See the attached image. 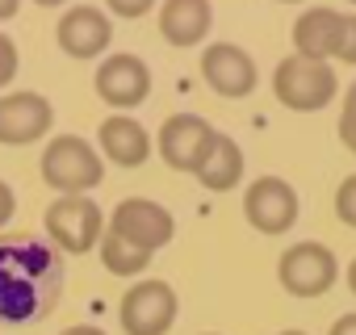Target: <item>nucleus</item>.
Listing matches in <instances>:
<instances>
[{
    "label": "nucleus",
    "instance_id": "7",
    "mask_svg": "<svg viewBox=\"0 0 356 335\" xmlns=\"http://www.w3.org/2000/svg\"><path fill=\"white\" fill-rule=\"evenodd\" d=\"M214 138H218V130L206 117H197V113H172L159 126L155 147H159V155H163L168 168H176V172H197L206 151L214 147Z\"/></svg>",
    "mask_w": 356,
    "mask_h": 335
},
{
    "label": "nucleus",
    "instance_id": "28",
    "mask_svg": "<svg viewBox=\"0 0 356 335\" xmlns=\"http://www.w3.org/2000/svg\"><path fill=\"white\" fill-rule=\"evenodd\" d=\"M17 5H22V0H0V22H9L17 13Z\"/></svg>",
    "mask_w": 356,
    "mask_h": 335
},
{
    "label": "nucleus",
    "instance_id": "33",
    "mask_svg": "<svg viewBox=\"0 0 356 335\" xmlns=\"http://www.w3.org/2000/svg\"><path fill=\"white\" fill-rule=\"evenodd\" d=\"M348 5H356V0H348Z\"/></svg>",
    "mask_w": 356,
    "mask_h": 335
},
{
    "label": "nucleus",
    "instance_id": "14",
    "mask_svg": "<svg viewBox=\"0 0 356 335\" xmlns=\"http://www.w3.org/2000/svg\"><path fill=\"white\" fill-rule=\"evenodd\" d=\"M97 142H101L105 159H113L118 168H138V163H147V155H151V134H147V126H143L138 117H130V113L105 117L101 130H97Z\"/></svg>",
    "mask_w": 356,
    "mask_h": 335
},
{
    "label": "nucleus",
    "instance_id": "6",
    "mask_svg": "<svg viewBox=\"0 0 356 335\" xmlns=\"http://www.w3.org/2000/svg\"><path fill=\"white\" fill-rule=\"evenodd\" d=\"M126 335H168L176 322V289L168 281H134L118 306Z\"/></svg>",
    "mask_w": 356,
    "mask_h": 335
},
{
    "label": "nucleus",
    "instance_id": "11",
    "mask_svg": "<svg viewBox=\"0 0 356 335\" xmlns=\"http://www.w3.org/2000/svg\"><path fill=\"white\" fill-rule=\"evenodd\" d=\"M55 122V109L42 92H9L0 97V142L5 147H26L38 142Z\"/></svg>",
    "mask_w": 356,
    "mask_h": 335
},
{
    "label": "nucleus",
    "instance_id": "9",
    "mask_svg": "<svg viewBox=\"0 0 356 335\" xmlns=\"http://www.w3.org/2000/svg\"><path fill=\"white\" fill-rule=\"evenodd\" d=\"M243 214L260 235H285L298 222V193L281 177H260L243 193Z\"/></svg>",
    "mask_w": 356,
    "mask_h": 335
},
{
    "label": "nucleus",
    "instance_id": "1",
    "mask_svg": "<svg viewBox=\"0 0 356 335\" xmlns=\"http://www.w3.org/2000/svg\"><path fill=\"white\" fill-rule=\"evenodd\" d=\"M63 293L59 252L38 239L0 243V322H34Z\"/></svg>",
    "mask_w": 356,
    "mask_h": 335
},
{
    "label": "nucleus",
    "instance_id": "24",
    "mask_svg": "<svg viewBox=\"0 0 356 335\" xmlns=\"http://www.w3.org/2000/svg\"><path fill=\"white\" fill-rule=\"evenodd\" d=\"M339 138H343V147L356 155V117H343V113H339Z\"/></svg>",
    "mask_w": 356,
    "mask_h": 335
},
{
    "label": "nucleus",
    "instance_id": "23",
    "mask_svg": "<svg viewBox=\"0 0 356 335\" xmlns=\"http://www.w3.org/2000/svg\"><path fill=\"white\" fill-rule=\"evenodd\" d=\"M13 210H17V197H13V189H9L5 181H0V227L13 218Z\"/></svg>",
    "mask_w": 356,
    "mask_h": 335
},
{
    "label": "nucleus",
    "instance_id": "29",
    "mask_svg": "<svg viewBox=\"0 0 356 335\" xmlns=\"http://www.w3.org/2000/svg\"><path fill=\"white\" fill-rule=\"evenodd\" d=\"M348 289H352V293H356V260H352V264H348Z\"/></svg>",
    "mask_w": 356,
    "mask_h": 335
},
{
    "label": "nucleus",
    "instance_id": "26",
    "mask_svg": "<svg viewBox=\"0 0 356 335\" xmlns=\"http://www.w3.org/2000/svg\"><path fill=\"white\" fill-rule=\"evenodd\" d=\"M59 335H105L101 327H88V322H76V327H67V331H59Z\"/></svg>",
    "mask_w": 356,
    "mask_h": 335
},
{
    "label": "nucleus",
    "instance_id": "15",
    "mask_svg": "<svg viewBox=\"0 0 356 335\" xmlns=\"http://www.w3.org/2000/svg\"><path fill=\"white\" fill-rule=\"evenodd\" d=\"M339 34H343V13L323 9V5L306 9V13L293 22V47H298L302 59L327 63V59L339 51Z\"/></svg>",
    "mask_w": 356,
    "mask_h": 335
},
{
    "label": "nucleus",
    "instance_id": "19",
    "mask_svg": "<svg viewBox=\"0 0 356 335\" xmlns=\"http://www.w3.org/2000/svg\"><path fill=\"white\" fill-rule=\"evenodd\" d=\"M335 214H339L343 227H356V172L348 181H339V189H335Z\"/></svg>",
    "mask_w": 356,
    "mask_h": 335
},
{
    "label": "nucleus",
    "instance_id": "3",
    "mask_svg": "<svg viewBox=\"0 0 356 335\" xmlns=\"http://www.w3.org/2000/svg\"><path fill=\"white\" fill-rule=\"evenodd\" d=\"M339 80L331 72V63H318V59H281L277 72H273V92L285 109H298V113H314L323 105H331Z\"/></svg>",
    "mask_w": 356,
    "mask_h": 335
},
{
    "label": "nucleus",
    "instance_id": "31",
    "mask_svg": "<svg viewBox=\"0 0 356 335\" xmlns=\"http://www.w3.org/2000/svg\"><path fill=\"white\" fill-rule=\"evenodd\" d=\"M281 335H306V331H293V327H289V331H281Z\"/></svg>",
    "mask_w": 356,
    "mask_h": 335
},
{
    "label": "nucleus",
    "instance_id": "32",
    "mask_svg": "<svg viewBox=\"0 0 356 335\" xmlns=\"http://www.w3.org/2000/svg\"><path fill=\"white\" fill-rule=\"evenodd\" d=\"M281 5H298V0H281Z\"/></svg>",
    "mask_w": 356,
    "mask_h": 335
},
{
    "label": "nucleus",
    "instance_id": "16",
    "mask_svg": "<svg viewBox=\"0 0 356 335\" xmlns=\"http://www.w3.org/2000/svg\"><path fill=\"white\" fill-rule=\"evenodd\" d=\"M214 26L210 0H163L159 5V34L172 47H197Z\"/></svg>",
    "mask_w": 356,
    "mask_h": 335
},
{
    "label": "nucleus",
    "instance_id": "18",
    "mask_svg": "<svg viewBox=\"0 0 356 335\" xmlns=\"http://www.w3.org/2000/svg\"><path fill=\"white\" fill-rule=\"evenodd\" d=\"M97 247H101V264H105L113 277H138V272H147V264H151V252H143L138 243H130V239H122V235H113V231H105Z\"/></svg>",
    "mask_w": 356,
    "mask_h": 335
},
{
    "label": "nucleus",
    "instance_id": "12",
    "mask_svg": "<svg viewBox=\"0 0 356 335\" xmlns=\"http://www.w3.org/2000/svg\"><path fill=\"white\" fill-rule=\"evenodd\" d=\"M202 76H206V84L218 92V97H248L252 88H256V63H252V55L243 51V47H235V42H214V47H206V55H202Z\"/></svg>",
    "mask_w": 356,
    "mask_h": 335
},
{
    "label": "nucleus",
    "instance_id": "4",
    "mask_svg": "<svg viewBox=\"0 0 356 335\" xmlns=\"http://www.w3.org/2000/svg\"><path fill=\"white\" fill-rule=\"evenodd\" d=\"M47 235L55 239L59 252H88L105 235V214L92 197L72 193L47 206Z\"/></svg>",
    "mask_w": 356,
    "mask_h": 335
},
{
    "label": "nucleus",
    "instance_id": "20",
    "mask_svg": "<svg viewBox=\"0 0 356 335\" xmlns=\"http://www.w3.org/2000/svg\"><path fill=\"white\" fill-rule=\"evenodd\" d=\"M13 76H17V47H13L9 34H0V88H5Z\"/></svg>",
    "mask_w": 356,
    "mask_h": 335
},
{
    "label": "nucleus",
    "instance_id": "10",
    "mask_svg": "<svg viewBox=\"0 0 356 335\" xmlns=\"http://www.w3.org/2000/svg\"><path fill=\"white\" fill-rule=\"evenodd\" d=\"M147 92H151V72H147V63L138 55H126L122 51V55H109L97 67V97L105 105H113L118 113L143 105Z\"/></svg>",
    "mask_w": 356,
    "mask_h": 335
},
{
    "label": "nucleus",
    "instance_id": "17",
    "mask_svg": "<svg viewBox=\"0 0 356 335\" xmlns=\"http://www.w3.org/2000/svg\"><path fill=\"white\" fill-rule=\"evenodd\" d=\"M193 177H197L210 193H227V189H235V185L243 181V151H239V142L227 138V134H218L214 147L206 151V159H202V168H197Z\"/></svg>",
    "mask_w": 356,
    "mask_h": 335
},
{
    "label": "nucleus",
    "instance_id": "5",
    "mask_svg": "<svg viewBox=\"0 0 356 335\" xmlns=\"http://www.w3.org/2000/svg\"><path fill=\"white\" fill-rule=\"evenodd\" d=\"M277 277H281V289L293 293V297H323L339 277V260H335L331 247L306 239V243H293L281 256Z\"/></svg>",
    "mask_w": 356,
    "mask_h": 335
},
{
    "label": "nucleus",
    "instance_id": "25",
    "mask_svg": "<svg viewBox=\"0 0 356 335\" xmlns=\"http://www.w3.org/2000/svg\"><path fill=\"white\" fill-rule=\"evenodd\" d=\"M327 335H356V314H339Z\"/></svg>",
    "mask_w": 356,
    "mask_h": 335
},
{
    "label": "nucleus",
    "instance_id": "22",
    "mask_svg": "<svg viewBox=\"0 0 356 335\" xmlns=\"http://www.w3.org/2000/svg\"><path fill=\"white\" fill-rule=\"evenodd\" d=\"M105 5L118 13V17H126V22H134V17H143V13H151V5L155 0H105Z\"/></svg>",
    "mask_w": 356,
    "mask_h": 335
},
{
    "label": "nucleus",
    "instance_id": "8",
    "mask_svg": "<svg viewBox=\"0 0 356 335\" xmlns=\"http://www.w3.org/2000/svg\"><path fill=\"white\" fill-rule=\"evenodd\" d=\"M109 231L122 235V239H130V243H138L143 252L155 256L159 247L172 243L176 222H172V214L159 202H151V197H126V202H118V210L109 218Z\"/></svg>",
    "mask_w": 356,
    "mask_h": 335
},
{
    "label": "nucleus",
    "instance_id": "21",
    "mask_svg": "<svg viewBox=\"0 0 356 335\" xmlns=\"http://www.w3.org/2000/svg\"><path fill=\"white\" fill-rule=\"evenodd\" d=\"M335 59H343V63L356 67V13L343 17V34H339V51H335Z\"/></svg>",
    "mask_w": 356,
    "mask_h": 335
},
{
    "label": "nucleus",
    "instance_id": "30",
    "mask_svg": "<svg viewBox=\"0 0 356 335\" xmlns=\"http://www.w3.org/2000/svg\"><path fill=\"white\" fill-rule=\"evenodd\" d=\"M34 5H42V9H59V5H67V0H34Z\"/></svg>",
    "mask_w": 356,
    "mask_h": 335
},
{
    "label": "nucleus",
    "instance_id": "13",
    "mask_svg": "<svg viewBox=\"0 0 356 335\" xmlns=\"http://www.w3.org/2000/svg\"><path fill=\"white\" fill-rule=\"evenodd\" d=\"M55 38H59V47H63L72 59H97V55L109 47L113 26H109V17H105L101 9H92V5H76V9H67V13L59 17Z\"/></svg>",
    "mask_w": 356,
    "mask_h": 335
},
{
    "label": "nucleus",
    "instance_id": "2",
    "mask_svg": "<svg viewBox=\"0 0 356 335\" xmlns=\"http://www.w3.org/2000/svg\"><path fill=\"white\" fill-rule=\"evenodd\" d=\"M42 181L51 189H59L63 197L72 193H88L105 181V163H101V151L80 138V134H59L47 142L42 151Z\"/></svg>",
    "mask_w": 356,
    "mask_h": 335
},
{
    "label": "nucleus",
    "instance_id": "27",
    "mask_svg": "<svg viewBox=\"0 0 356 335\" xmlns=\"http://www.w3.org/2000/svg\"><path fill=\"white\" fill-rule=\"evenodd\" d=\"M343 117H356V84H352L348 97H343Z\"/></svg>",
    "mask_w": 356,
    "mask_h": 335
}]
</instances>
